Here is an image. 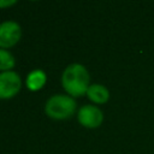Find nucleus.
<instances>
[{
    "label": "nucleus",
    "instance_id": "nucleus-6",
    "mask_svg": "<svg viewBox=\"0 0 154 154\" xmlns=\"http://www.w3.org/2000/svg\"><path fill=\"white\" fill-rule=\"evenodd\" d=\"M87 97L95 105H103L109 100V90L100 83H93L88 88Z\"/></svg>",
    "mask_w": 154,
    "mask_h": 154
},
{
    "label": "nucleus",
    "instance_id": "nucleus-1",
    "mask_svg": "<svg viewBox=\"0 0 154 154\" xmlns=\"http://www.w3.org/2000/svg\"><path fill=\"white\" fill-rule=\"evenodd\" d=\"M61 85L66 94L72 97L87 95L90 87V75L87 67L78 63L67 65L61 75Z\"/></svg>",
    "mask_w": 154,
    "mask_h": 154
},
{
    "label": "nucleus",
    "instance_id": "nucleus-9",
    "mask_svg": "<svg viewBox=\"0 0 154 154\" xmlns=\"http://www.w3.org/2000/svg\"><path fill=\"white\" fill-rule=\"evenodd\" d=\"M16 4H17L16 0H0V8H7Z\"/></svg>",
    "mask_w": 154,
    "mask_h": 154
},
{
    "label": "nucleus",
    "instance_id": "nucleus-7",
    "mask_svg": "<svg viewBox=\"0 0 154 154\" xmlns=\"http://www.w3.org/2000/svg\"><path fill=\"white\" fill-rule=\"evenodd\" d=\"M47 82V75L42 70H32L28 73L25 85L30 91H37L45 87Z\"/></svg>",
    "mask_w": 154,
    "mask_h": 154
},
{
    "label": "nucleus",
    "instance_id": "nucleus-3",
    "mask_svg": "<svg viewBox=\"0 0 154 154\" xmlns=\"http://www.w3.org/2000/svg\"><path fill=\"white\" fill-rule=\"evenodd\" d=\"M22 89L20 76L16 71L0 72V99L8 100L14 97Z\"/></svg>",
    "mask_w": 154,
    "mask_h": 154
},
{
    "label": "nucleus",
    "instance_id": "nucleus-5",
    "mask_svg": "<svg viewBox=\"0 0 154 154\" xmlns=\"http://www.w3.org/2000/svg\"><path fill=\"white\" fill-rule=\"evenodd\" d=\"M22 37V28L14 20L0 23V48L6 49L16 46Z\"/></svg>",
    "mask_w": 154,
    "mask_h": 154
},
{
    "label": "nucleus",
    "instance_id": "nucleus-8",
    "mask_svg": "<svg viewBox=\"0 0 154 154\" xmlns=\"http://www.w3.org/2000/svg\"><path fill=\"white\" fill-rule=\"evenodd\" d=\"M14 65H16V59L13 54L7 49L0 48V72L12 71Z\"/></svg>",
    "mask_w": 154,
    "mask_h": 154
},
{
    "label": "nucleus",
    "instance_id": "nucleus-4",
    "mask_svg": "<svg viewBox=\"0 0 154 154\" xmlns=\"http://www.w3.org/2000/svg\"><path fill=\"white\" fill-rule=\"evenodd\" d=\"M78 123L87 129H96L103 122L102 111L95 105H83L77 111Z\"/></svg>",
    "mask_w": 154,
    "mask_h": 154
},
{
    "label": "nucleus",
    "instance_id": "nucleus-2",
    "mask_svg": "<svg viewBox=\"0 0 154 154\" xmlns=\"http://www.w3.org/2000/svg\"><path fill=\"white\" fill-rule=\"evenodd\" d=\"M77 109L75 97L67 94H54L45 103V113L55 120L71 118Z\"/></svg>",
    "mask_w": 154,
    "mask_h": 154
}]
</instances>
